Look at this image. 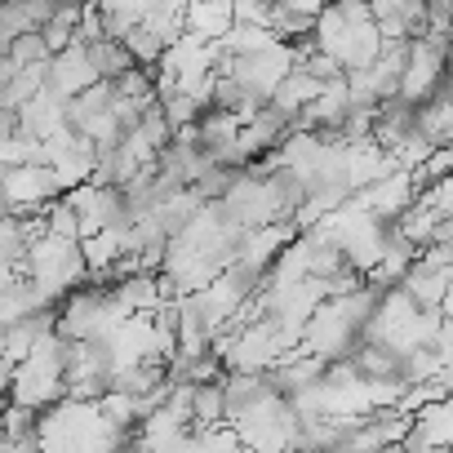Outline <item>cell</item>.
<instances>
[{
	"mask_svg": "<svg viewBox=\"0 0 453 453\" xmlns=\"http://www.w3.org/2000/svg\"><path fill=\"white\" fill-rule=\"evenodd\" d=\"M218 391H222V413H226V422H241L245 413H254V409H263L267 400H276L267 373H226V378L218 382Z\"/></svg>",
	"mask_w": 453,
	"mask_h": 453,
	"instance_id": "cell-1",
	"label": "cell"
}]
</instances>
